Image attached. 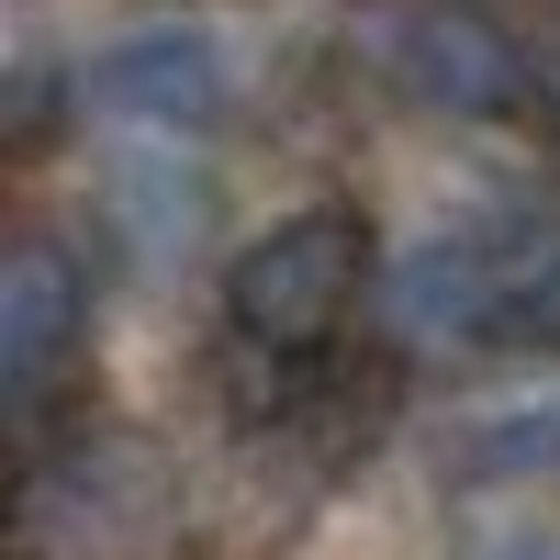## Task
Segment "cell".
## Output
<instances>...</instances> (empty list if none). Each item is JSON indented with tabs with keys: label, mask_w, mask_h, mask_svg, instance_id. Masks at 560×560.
<instances>
[{
	"label": "cell",
	"mask_w": 560,
	"mask_h": 560,
	"mask_svg": "<svg viewBox=\"0 0 560 560\" xmlns=\"http://www.w3.org/2000/svg\"><path fill=\"white\" fill-rule=\"evenodd\" d=\"M57 135V68H23L12 79V147H45Z\"/></svg>",
	"instance_id": "cell-8"
},
{
	"label": "cell",
	"mask_w": 560,
	"mask_h": 560,
	"mask_svg": "<svg viewBox=\"0 0 560 560\" xmlns=\"http://www.w3.org/2000/svg\"><path fill=\"white\" fill-rule=\"evenodd\" d=\"M359 292H370V224L348 202H303V213H280L269 236H247L224 258V325H236V348H258L269 370L314 359L359 314Z\"/></svg>",
	"instance_id": "cell-2"
},
{
	"label": "cell",
	"mask_w": 560,
	"mask_h": 560,
	"mask_svg": "<svg viewBox=\"0 0 560 560\" xmlns=\"http://www.w3.org/2000/svg\"><path fill=\"white\" fill-rule=\"evenodd\" d=\"M90 337V280L57 236H23L12 258H0V393H12L23 415L57 393V370L79 359Z\"/></svg>",
	"instance_id": "cell-4"
},
{
	"label": "cell",
	"mask_w": 560,
	"mask_h": 560,
	"mask_svg": "<svg viewBox=\"0 0 560 560\" xmlns=\"http://www.w3.org/2000/svg\"><path fill=\"white\" fill-rule=\"evenodd\" d=\"M124 191H135L124 213L147 224L158 247H168V236H191V224H202V179H124Z\"/></svg>",
	"instance_id": "cell-7"
},
{
	"label": "cell",
	"mask_w": 560,
	"mask_h": 560,
	"mask_svg": "<svg viewBox=\"0 0 560 560\" xmlns=\"http://www.w3.org/2000/svg\"><path fill=\"white\" fill-rule=\"evenodd\" d=\"M493 314H504V258L482 236H427L382 292V325L404 348H482Z\"/></svg>",
	"instance_id": "cell-5"
},
{
	"label": "cell",
	"mask_w": 560,
	"mask_h": 560,
	"mask_svg": "<svg viewBox=\"0 0 560 560\" xmlns=\"http://www.w3.org/2000/svg\"><path fill=\"white\" fill-rule=\"evenodd\" d=\"M359 68L393 102L438 124H504L527 113V34H504L482 0H359L348 12Z\"/></svg>",
	"instance_id": "cell-1"
},
{
	"label": "cell",
	"mask_w": 560,
	"mask_h": 560,
	"mask_svg": "<svg viewBox=\"0 0 560 560\" xmlns=\"http://www.w3.org/2000/svg\"><path fill=\"white\" fill-rule=\"evenodd\" d=\"M236 79H224V45L202 23H135L124 45L79 68V113L90 124H135V135H202L224 124Z\"/></svg>",
	"instance_id": "cell-3"
},
{
	"label": "cell",
	"mask_w": 560,
	"mask_h": 560,
	"mask_svg": "<svg viewBox=\"0 0 560 560\" xmlns=\"http://www.w3.org/2000/svg\"><path fill=\"white\" fill-rule=\"evenodd\" d=\"M527 124H560V23L527 45Z\"/></svg>",
	"instance_id": "cell-9"
},
{
	"label": "cell",
	"mask_w": 560,
	"mask_h": 560,
	"mask_svg": "<svg viewBox=\"0 0 560 560\" xmlns=\"http://www.w3.org/2000/svg\"><path fill=\"white\" fill-rule=\"evenodd\" d=\"M448 471L459 482H527V471H560V404H504L482 427L448 438Z\"/></svg>",
	"instance_id": "cell-6"
}]
</instances>
